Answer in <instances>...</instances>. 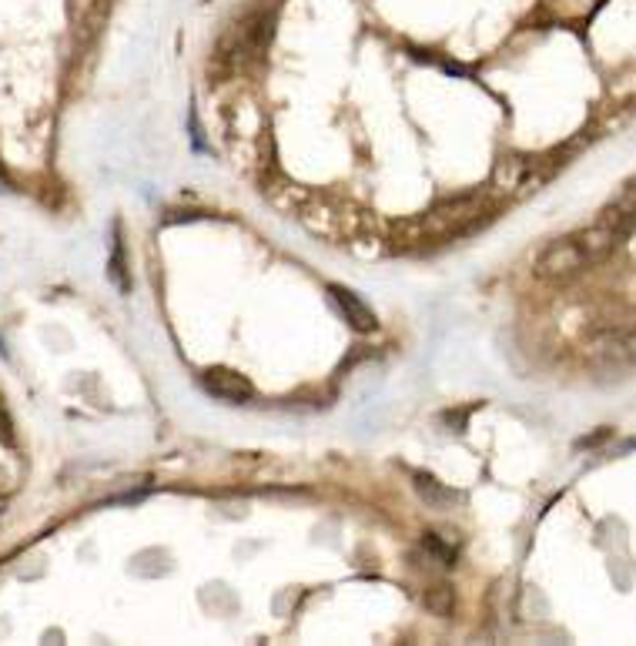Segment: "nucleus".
<instances>
[{
    "mask_svg": "<svg viewBox=\"0 0 636 646\" xmlns=\"http://www.w3.org/2000/svg\"><path fill=\"white\" fill-rule=\"evenodd\" d=\"M590 262L583 259L580 245H577V238H560V241H552V245L539 255V265L536 272L542 278H570L577 272H583Z\"/></svg>",
    "mask_w": 636,
    "mask_h": 646,
    "instance_id": "1",
    "label": "nucleus"
},
{
    "mask_svg": "<svg viewBox=\"0 0 636 646\" xmlns=\"http://www.w3.org/2000/svg\"><path fill=\"white\" fill-rule=\"evenodd\" d=\"M201 385L208 395H215L221 402H234V406H242V402H249L255 395V385L249 382V375L234 372V369H208L201 375Z\"/></svg>",
    "mask_w": 636,
    "mask_h": 646,
    "instance_id": "2",
    "label": "nucleus"
},
{
    "mask_svg": "<svg viewBox=\"0 0 636 646\" xmlns=\"http://www.w3.org/2000/svg\"><path fill=\"white\" fill-rule=\"evenodd\" d=\"M329 295H332L339 315L349 321V326H352L355 332H375V315H372V308H369L355 292H349V288H342V285H332Z\"/></svg>",
    "mask_w": 636,
    "mask_h": 646,
    "instance_id": "3",
    "label": "nucleus"
},
{
    "mask_svg": "<svg viewBox=\"0 0 636 646\" xmlns=\"http://www.w3.org/2000/svg\"><path fill=\"white\" fill-rule=\"evenodd\" d=\"M577 245H580V252H583V259L593 265V262H603L616 245H619V238L606 228V225H593V228H586V231H580L577 234Z\"/></svg>",
    "mask_w": 636,
    "mask_h": 646,
    "instance_id": "4",
    "label": "nucleus"
},
{
    "mask_svg": "<svg viewBox=\"0 0 636 646\" xmlns=\"http://www.w3.org/2000/svg\"><path fill=\"white\" fill-rule=\"evenodd\" d=\"M480 211V205H475V198H449V201H442V205H436L432 211H429V228H442V231H452V228H459L469 215H475Z\"/></svg>",
    "mask_w": 636,
    "mask_h": 646,
    "instance_id": "5",
    "label": "nucleus"
},
{
    "mask_svg": "<svg viewBox=\"0 0 636 646\" xmlns=\"http://www.w3.org/2000/svg\"><path fill=\"white\" fill-rule=\"evenodd\" d=\"M526 175H529V161L509 154V157L500 161L496 172H493V188H496L500 195H509V191H516V188L526 185Z\"/></svg>",
    "mask_w": 636,
    "mask_h": 646,
    "instance_id": "6",
    "label": "nucleus"
},
{
    "mask_svg": "<svg viewBox=\"0 0 636 646\" xmlns=\"http://www.w3.org/2000/svg\"><path fill=\"white\" fill-rule=\"evenodd\" d=\"M416 493L432 506V510H452L459 503V493L449 490L446 482H439L436 475L429 472H416Z\"/></svg>",
    "mask_w": 636,
    "mask_h": 646,
    "instance_id": "7",
    "label": "nucleus"
},
{
    "mask_svg": "<svg viewBox=\"0 0 636 646\" xmlns=\"http://www.w3.org/2000/svg\"><path fill=\"white\" fill-rule=\"evenodd\" d=\"M426 606H429L436 616H449V613H452V606H456V590H452V587H446V583L432 587V590L426 593Z\"/></svg>",
    "mask_w": 636,
    "mask_h": 646,
    "instance_id": "8",
    "label": "nucleus"
},
{
    "mask_svg": "<svg viewBox=\"0 0 636 646\" xmlns=\"http://www.w3.org/2000/svg\"><path fill=\"white\" fill-rule=\"evenodd\" d=\"M118 241V238H114ZM111 278L118 282L121 292H131V278H128V262H124V245L118 241L114 245V259H111Z\"/></svg>",
    "mask_w": 636,
    "mask_h": 646,
    "instance_id": "9",
    "label": "nucleus"
},
{
    "mask_svg": "<svg viewBox=\"0 0 636 646\" xmlns=\"http://www.w3.org/2000/svg\"><path fill=\"white\" fill-rule=\"evenodd\" d=\"M426 549H429L432 556H439V559L446 562V567H452V562H456V549L446 546L436 533H426Z\"/></svg>",
    "mask_w": 636,
    "mask_h": 646,
    "instance_id": "10",
    "label": "nucleus"
}]
</instances>
